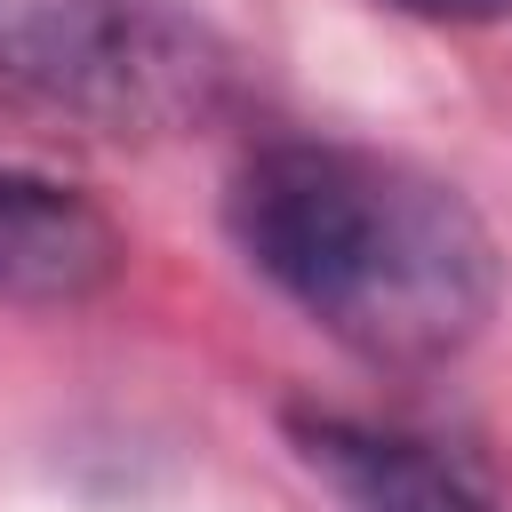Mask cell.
I'll return each instance as SVG.
<instances>
[{"mask_svg":"<svg viewBox=\"0 0 512 512\" xmlns=\"http://www.w3.org/2000/svg\"><path fill=\"white\" fill-rule=\"evenodd\" d=\"M288 440L304 472L336 496V512H504L496 472L432 432H400L344 408H288Z\"/></svg>","mask_w":512,"mask_h":512,"instance_id":"cell-3","label":"cell"},{"mask_svg":"<svg viewBox=\"0 0 512 512\" xmlns=\"http://www.w3.org/2000/svg\"><path fill=\"white\" fill-rule=\"evenodd\" d=\"M0 80L120 136H168L232 96V56L176 0H0Z\"/></svg>","mask_w":512,"mask_h":512,"instance_id":"cell-2","label":"cell"},{"mask_svg":"<svg viewBox=\"0 0 512 512\" xmlns=\"http://www.w3.org/2000/svg\"><path fill=\"white\" fill-rule=\"evenodd\" d=\"M120 256V224L88 192L0 160V304H88L120 280Z\"/></svg>","mask_w":512,"mask_h":512,"instance_id":"cell-4","label":"cell"},{"mask_svg":"<svg viewBox=\"0 0 512 512\" xmlns=\"http://www.w3.org/2000/svg\"><path fill=\"white\" fill-rule=\"evenodd\" d=\"M224 224L256 280L368 368L456 360L504 296L488 216L448 176L368 144L280 136L248 152Z\"/></svg>","mask_w":512,"mask_h":512,"instance_id":"cell-1","label":"cell"},{"mask_svg":"<svg viewBox=\"0 0 512 512\" xmlns=\"http://www.w3.org/2000/svg\"><path fill=\"white\" fill-rule=\"evenodd\" d=\"M416 24H512V0H376Z\"/></svg>","mask_w":512,"mask_h":512,"instance_id":"cell-5","label":"cell"}]
</instances>
